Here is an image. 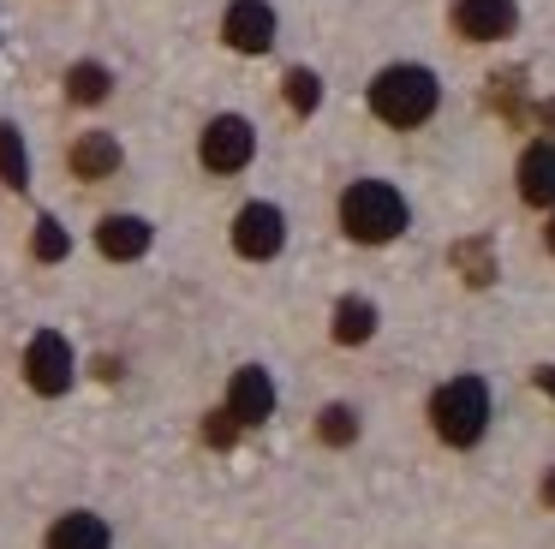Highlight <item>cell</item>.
Instances as JSON below:
<instances>
[{"label": "cell", "mask_w": 555, "mask_h": 549, "mask_svg": "<svg viewBox=\"0 0 555 549\" xmlns=\"http://www.w3.org/2000/svg\"><path fill=\"white\" fill-rule=\"evenodd\" d=\"M340 227H347L359 245H388V239L406 227V197H400L388 179H359L340 197Z\"/></svg>", "instance_id": "1"}, {"label": "cell", "mask_w": 555, "mask_h": 549, "mask_svg": "<svg viewBox=\"0 0 555 549\" xmlns=\"http://www.w3.org/2000/svg\"><path fill=\"white\" fill-rule=\"evenodd\" d=\"M371 114L388 119V126H424L436 114V78L424 66H388L383 78L371 84Z\"/></svg>", "instance_id": "2"}, {"label": "cell", "mask_w": 555, "mask_h": 549, "mask_svg": "<svg viewBox=\"0 0 555 549\" xmlns=\"http://www.w3.org/2000/svg\"><path fill=\"white\" fill-rule=\"evenodd\" d=\"M430 418H436V436H442L448 448H472V442L483 436V424H490V388H483L478 376L442 382L436 400H430Z\"/></svg>", "instance_id": "3"}, {"label": "cell", "mask_w": 555, "mask_h": 549, "mask_svg": "<svg viewBox=\"0 0 555 549\" xmlns=\"http://www.w3.org/2000/svg\"><path fill=\"white\" fill-rule=\"evenodd\" d=\"M251 150H257V131H251V119H240V114L209 119L204 143H197V155H204L209 174H240V167L251 162Z\"/></svg>", "instance_id": "4"}, {"label": "cell", "mask_w": 555, "mask_h": 549, "mask_svg": "<svg viewBox=\"0 0 555 549\" xmlns=\"http://www.w3.org/2000/svg\"><path fill=\"white\" fill-rule=\"evenodd\" d=\"M25 376L37 394H66L73 388V346H66V334L42 329L37 341L25 346Z\"/></svg>", "instance_id": "5"}, {"label": "cell", "mask_w": 555, "mask_h": 549, "mask_svg": "<svg viewBox=\"0 0 555 549\" xmlns=\"http://www.w3.org/2000/svg\"><path fill=\"white\" fill-rule=\"evenodd\" d=\"M233 245H240V257H275L281 245H287V215L275 209V203H245L240 221H233Z\"/></svg>", "instance_id": "6"}, {"label": "cell", "mask_w": 555, "mask_h": 549, "mask_svg": "<svg viewBox=\"0 0 555 549\" xmlns=\"http://www.w3.org/2000/svg\"><path fill=\"white\" fill-rule=\"evenodd\" d=\"M514 0H454V30L466 42H495V36L514 30Z\"/></svg>", "instance_id": "7"}, {"label": "cell", "mask_w": 555, "mask_h": 549, "mask_svg": "<svg viewBox=\"0 0 555 549\" xmlns=\"http://www.w3.org/2000/svg\"><path fill=\"white\" fill-rule=\"evenodd\" d=\"M228 42L240 48V54H263V48L275 42V12H269V0H233L228 7Z\"/></svg>", "instance_id": "8"}, {"label": "cell", "mask_w": 555, "mask_h": 549, "mask_svg": "<svg viewBox=\"0 0 555 549\" xmlns=\"http://www.w3.org/2000/svg\"><path fill=\"white\" fill-rule=\"evenodd\" d=\"M228 412L240 418V424H263V418L275 412V382H269V370L245 365L240 376H233V388H228Z\"/></svg>", "instance_id": "9"}, {"label": "cell", "mask_w": 555, "mask_h": 549, "mask_svg": "<svg viewBox=\"0 0 555 549\" xmlns=\"http://www.w3.org/2000/svg\"><path fill=\"white\" fill-rule=\"evenodd\" d=\"M519 197L538 203V209H555V143H531L519 155Z\"/></svg>", "instance_id": "10"}, {"label": "cell", "mask_w": 555, "mask_h": 549, "mask_svg": "<svg viewBox=\"0 0 555 549\" xmlns=\"http://www.w3.org/2000/svg\"><path fill=\"white\" fill-rule=\"evenodd\" d=\"M96 245H102V257H114V263L144 257L150 251V221L144 215H108V221L96 227Z\"/></svg>", "instance_id": "11"}, {"label": "cell", "mask_w": 555, "mask_h": 549, "mask_svg": "<svg viewBox=\"0 0 555 549\" xmlns=\"http://www.w3.org/2000/svg\"><path fill=\"white\" fill-rule=\"evenodd\" d=\"M66 162H73L78 179H108L114 167H120V143H114V131H85Z\"/></svg>", "instance_id": "12"}, {"label": "cell", "mask_w": 555, "mask_h": 549, "mask_svg": "<svg viewBox=\"0 0 555 549\" xmlns=\"http://www.w3.org/2000/svg\"><path fill=\"white\" fill-rule=\"evenodd\" d=\"M49 549H108V525L96 513H66L49 532Z\"/></svg>", "instance_id": "13"}, {"label": "cell", "mask_w": 555, "mask_h": 549, "mask_svg": "<svg viewBox=\"0 0 555 549\" xmlns=\"http://www.w3.org/2000/svg\"><path fill=\"white\" fill-rule=\"evenodd\" d=\"M376 334V305L371 298H340L335 305V341L340 346H359Z\"/></svg>", "instance_id": "14"}, {"label": "cell", "mask_w": 555, "mask_h": 549, "mask_svg": "<svg viewBox=\"0 0 555 549\" xmlns=\"http://www.w3.org/2000/svg\"><path fill=\"white\" fill-rule=\"evenodd\" d=\"M0 186H13V191H25V186H30L25 138H18V126H7V119H0Z\"/></svg>", "instance_id": "15"}, {"label": "cell", "mask_w": 555, "mask_h": 549, "mask_svg": "<svg viewBox=\"0 0 555 549\" xmlns=\"http://www.w3.org/2000/svg\"><path fill=\"white\" fill-rule=\"evenodd\" d=\"M108 66H96V60H78L73 72H66V95H73V102H102V95H108Z\"/></svg>", "instance_id": "16"}, {"label": "cell", "mask_w": 555, "mask_h": 549, "mask_svg": "<svg viewBox=\"0 0 555 549\" xmlns=\"http://www.w3.org/2000/svg\"><path fill=\"white\" fill-rule=\"evenodd\" d=\"M519 95H526V72H495L490 78V107L507 119V126H519V114H526Z\"/></svg>", "instance_id": "17"}, {"label": "cell", "mask_w": 555, "mask_h": 549, "mask_svg": "<svg viewBox=\"0 0 555 549\" xmlns=\"http://www.w3.org/2000/svg\"><path fill=\"white\" fill-rule=\"evenodd\" d=\"M448 257H454V269L466 274L472 286H490L495 281V257H490V245H483V239H466V245H454Z\"/></svg>", "instance_id": "18"}, {"label": "cell", "mask_w": 555, "mask_h": 549, "mask_svg": "<svg viewBox=\"0 0 555 549\" xmlns=\"http://www.w3.org/2000/svg\"><path fill=\"white\" fill-rule=\"evenodd\" d=\"M317 436H323L328 448H347V442L359 436V418H352L347 406H328V412L317 418Z\"/></svg>", "instance_id": "19"}, {"label": "cell", "mask_w": 555, "mask_h": 549, "mask_svg": "<svg viewBox=\"0 0 555 549\" xmlns=\"http://www.w3.org/2000/svg\"><path fill=\"white\" fill-rule=\"evenodd\" d=\"M287 102L293 114H317V102H323V84H317V72H287Z\"/></svg>", "instance_id": "20"}, {"label": "cell", "mask_w": 555, "mask_h": 549, "mask_svg": "<svg viewBox=\"0 0 555 549\" xmlns=\"http://www.w3.org/2000/svg\"><path fill=\"white\" fill-rule=\"evenodd\" d=\"M66 251H73V239H66V227L54 221V215H42V221H37V257H42V263H61Z\"/></svg>", "instance_id": "21"}, {"label": "cell", "mask_w": 555, "mask_h": 549, "mask_svg": "<svg viewBox=\"0 0 555 549\" xmlns=\"http://www.w3.org/2000/svg\"><path fill=\"white\" fill-rule=\"evenodd\" d=\"M233 436H240V418H233V412H209V424H204V442H209V448H228Z\"/></svg>", "instance_id": "22"}, {"label": "cell", "mask_w": 555, "mask_h": 549, "mask_svg": "<svg viewBox=\"0 0 555 549\" xmlns=\"http://www.w3.org/2000/svg\"><path fill=\"white\" fill-rule=\"evenodd\" d=\"M538 126H543V131H550V143H555V95H550V102H543V107H538Z\"/></svg>", "instance_id": "23"}, {"label": "cell", "mask_w": 555, "mask_h": 549, "mask_svg": "<svg viewBox=\"0 0 555 549\" xmlns=\"http://www.w3.org/2000/svg\"><path fill=\"white\" fill-rule=\"evenodd\" d=\"M538 388H543V394H550V400H555V365H543V370H538Z\"/></svg>", "instance_id": "24"}, {"label": "cell", "mask_w": 555, "mask_h": 549, "mask_svg": "<svg viewBox=\"0 0 555 549\" xmlns=\"http://www.w3.org/2000/svg\"><path fill=\"white\" fill-rule=\"evenodd\" d=\"M543 501H550V508H555V472L543 477Z\"/></svg>", "instance_id": "25"}, {"label": "cell", "mask_w": 555, "mask_h": 549, "mask_svg": "<svg viewBox=\"0 0 555 549\" xmlns=\"http://www.w3.org/2000/svg\"><path fill=\"white\" fill-rule=\"evenodd\" d=\"M543 245H550V251H555V215H550V227H543Z\"/></svg>", "instance_id": "26"}]
</instances>
